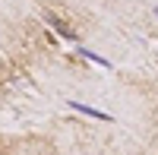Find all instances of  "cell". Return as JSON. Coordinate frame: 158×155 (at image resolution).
Instances as JSON below:
<instances>
[{"label": "cell", "instance_id": "cell-1", "mask_svg": "<svg viewBox=\"0 0 158 155\" xmlns=\"http://www.w3.org/2000/svg\"><path fill=\"white\" fill-rule=\"evenodd\" d=\"M44 19H48V25H54V29H57V35H60V38H67L70 44H79V35L70 29V25H63V22L54 16V13H44Z\"/></svg>", "mask_w": 158, "mask_h": 155}, {"label": "cell", "instance_id": "cell-2", "mask_svg": "<svg viewBox=\"0 0 158 155\" xmlns=\"http://www.w3.org/2000/svg\"><path fill=\"white\" fill-rule=\"evenodd\" d=\"M70 108H73V111H79V114H85V117H95V120H104V124H114L111 114H104V111L92 108V105H82V101H70Z\"/></svg>", "mask_w": 158, "mask_h": 155}, {"label": "cell", "instance_id": "cell-3", "mask_svg": "<svg viewBox=\"0 0 158 155\" xmlns=\"http://www.w3.org/2000/svg\"><path fill=\"white\" fill-rule=\"evenodd\" d=\"M76 51H79V54H82L85 60H92V63H98V67H104V70H111V67H114V63H111L108 57H101V54H95V51H89L85 44H76Z\"/></svg>", "mask_w": 158, "mask_h": 155}, {"label": "cell", "instance_id": "cell-4", "mask_svg": "<svg viewBox=\"0 0 158 155\" xmlns=\"http://www.w3.org/2000/svg\"><path fill=\"white\" fill-rule=\"evenodd\" d=\"M155 16H158V6H155Z\"/></svg>", "mask_w": 158, "mask_h": 155}]
</instances>
